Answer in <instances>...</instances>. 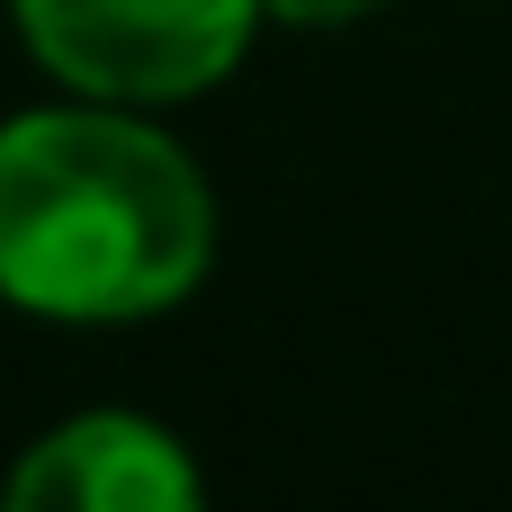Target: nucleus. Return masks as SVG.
I'll return each instance as SVG.
<instances>
[{
	"label": "nucleus",
	"mask_w": 512,
	"mask_h": 512,
	"mask_svg": "<svg viewBox=\"0 0 512 512\" xmlns=\"http://www.w3.org/2000/svg\"><path fill=\"white\" fill-rule=\"evenodd\" d=\"M216 261L198 162L135 108H27L0 126V297L45 324L171 315Z\"/></svg>",
	"instance_id": "obj_1"
},
{
	"label": "nucleus",
	"mask_w": 512,
	"mask_h": 512,
	"mask_svg": "<svg viewBox=\"0 0 512 512\" xmlns=\"http://www.w3.org/2000/svg\"><path fill=\"white\" fill-rule=\"evenodd\" d=\"M9 18L63 90L108 108H171L243 63L261 0H9Z\"/></svg>",
	"instance_id": "obj_2"
},
{
	"label": "nucleus",
	"mask_w": 512,
	"mask_h": 512,
	"mask_svg": "<svg viewBox=\"0 0 512 512\" xmlns=\"http://www.w3.org/2000/svg\"><path fill=\"white\" fill-rule=\"evenodd\" d=\"M198 495L207 477L189 468L180 432L144 414H72L0 486L9 512H189Z\"/></svg>",
	"instance_id": "obj_3"
},
{
	"label": "nucleus",
	"mask_w": 512,
	"mask_h": 512,
	"mask_svg": "<svg viewBox=\"0 0 512 512\" xmlns=\"http://www.w3.org/2000/svg\"><path fill=\"white\" fill-rule=\"evenodd\" d=\"M387 0H261V18H288V27H351Z\"/></svg>",
	"instance_id": "obj_4"
}]
</instances>
